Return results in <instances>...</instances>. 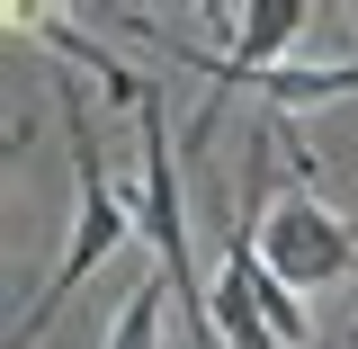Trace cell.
<instances>
[{
    "mask_svg": "<svg viewBox=\"0 0 358 349\" xmlns=\"http://www.w3.org/2000/svg\"><path fill=\"white\" fill-rule=\"evenodd\" d=\"M54 108H63V134H72V242H63V269L45 278L36 305L9 322L0 349H36V332L90 287V269L108 260V251H126V233H143V188H117V179H108V152H99V134H90V90L54 81Z\"/></svg>",
    "mask_w": 358,
    "mask_h": 349,
    "instance_id": "cell-1",
    "label": "cell"
},
{
    "mask_svg": "<svg viewBox=\"0 0 358 349\" xmlns=\"http://www.w3.org/2000/svg\"><path fill=\"white\" fill-rule=\"evenodd\" d=\"M260 134H251V162H242V215L224 233V278L206 287V313H215V341L224 349H305L313 322L296 305V287H278L260 260Z\"/></svg>",
    "mask_w": 358,
    "mask_h": 349,
    "instance_id": "cell-2",
    "label": "cell"
},
{
    "mask_svg": "<svg viewBox=\"0 0 358 349\" xmlns=\"http://www.w3.org/2000/svg\"><path fill=\"white\" fill-rule=\"evenodd\" d=\"M260 260H268V278L278 287H341L358 269V233H350V215L341 206H322V188L313 179H287V197L260 215Z\"/></svg>",
    "mask_w": 358,
    "mask_h": 349,
    "instance_id": "cell-3",
    "label": "cell"
},
{
    "mask_svg": "<svg viewBox=\"0 0 358 349\" xmlns=\"http://www.w3.org/2000/svg\"><path fill=\"white\" fill-rule=\"evenodd\" d=\"M313 18H322L313 0H260V9H242V18H233V54H215V63H206V81H215V90H206V108L188 117V143H179V152H197V143L215 134V108L233 99V90H251V81H268V72H287V45L305 36Z\"/></svg>",
    "mask_w": 358,
    "mask_h": 349,
    "instance_id": "cell-4",
    "label": "cell"
},
{
    "mask_svg": "<svg viewBox=\"0 0 358 349\" xmlns=\"http://www.w3.org/2000/svg\"><path fill=\"white\" fill-rule=\"evenodd\" d=\"M9 27H18V36H36V45H54L63 63H81L90 81L108 90V108H134V117H143V99H152V81H143V72H126V63H117V45H99V36H81V27H72L63 9H27V0L9 9Z\"/></svg>",
    "mask_w": 358,
    "mask_h": 349,
    "instance_id": "cell-5",
    "label": "cell"
},
{
    "mask_svg": "<svg viewBox=\"0 0 358 349\" xmlns=\"http://www.w3.org/2000/svg\"><path fill=\"white\" fill-rule=\"evenodd\" d=\"M162 305H171V278L143 269L126 287V305H117V322H108V349H162Z\"/></svg>",
    "mask_w": 358,
    "mask_h": 349,
    "instance_id": "cell-6",
    "label": "cell"
},
{
    "mask_svg": "<svg viewBox=\"0 0 358 349\" xmlns=\"http://www.w3.org/2000/svg\"><path fill=\"white\" fill-rule=\"evenodd\" d=\"M350 349H358V332H350Z\"/></svg>",
    "mask_w": 358,
    "mask_h": 349,
    "instance_id": "cell-7",
    "label": "cell"
}]
</instances>
